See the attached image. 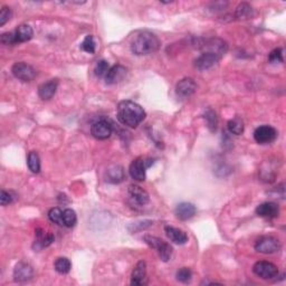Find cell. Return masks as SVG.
I'll list each match as a JSON object with an SVG mask.
<instances>
[{"label": "cell", "instance_id": "f546056e", "mask_svg": "<svg viewBox=\"0 0 286 286\" xmlns=\"http://www.w3.org/2000/svg\"><path fill=\"white\" fill-rule=\"evenodd\" d=\"M204 119H206V121H207V125L209 127V130H210L211 132L216 131L217 124H218V119H217L216 113L211 110H208L206 114H204Z\"/></svg>", "mask_w": 286, "mask_h": 286}, {"label": "cell", "instance_id": "ba28073f", "mask_svg": "<svg viewBox=\"0 0 286 286\" xmlns=\"http://www.w3.org/2000/svg\"><path fill=\"white\" fill-rule=\"evenodd\" d=\"M113 132V126L106 120H99L91 125V134L97 140L109 139Z\"/></svg>", "mask_w": 286, "mask_h": 286}, {"label": "cell", "instance_id": "d6a6232c", "mask_svg": "<svg viewBox=\"0 0 286 286\" xmlns=\"http://www.w3.org/2000/svg\"><path fill=\"white\" fill-rule=\"evenodd\" d=\"M152 225V221L151 220H144V221H138V223H134V224H132L130 227H129V230L130 232L133 234V233H138V232H141L142 229H146L148 228L149 226H151Z\"/></svg>", "mask_w": 286, "mask_h": 286}, {"label": "cell", "instance_id": "6da1fadb", "mask_svg": "<svg viewBox=\"0 0 286 286\" xmlns=\"http://www.w3.org/2000/svg\"><path fill=\"white\" fill-rule=\"evenodd\" d=\"M146 117V111L135 102L125 100L118 104V120L123 125L136 127L144 121Z\"/></svg>", "mask_w": 286, "mask_h": 286}, {"label": "cell", "instance_id": "4dcf8cb0", "mask_svg": "<svg viewBox=\"0 0 286 286\" xmlns=\"http://www.w3.org/2000/svg\"><path fill=\"white\" fill-rule=\"evenodd\" d=\"M110 70L109 63L104 61V59H101L96 63L95 68H94V72H95V75L97 78H105V75L108 74V72Z\"/></svg>", "mask_w": 286, "mask_h": 286}, {"label": "cell", "instance_id": "8992f818", "mask_svg": "<svg viewBox=\"0 0 286 286\" xmlns=\"http://www.w3.org/2000/svg\"><path fill=\"white\" fill-rule=\"evenodd\" d=\"M11 73L16 79L23 81V82H31L36 78L35 68L24 62L15 63L11 67Z\"/></svg>", "mask_w": 286, "mask_h": 286}, {"label": "cell", "instance_id": "30bf717a", "mask_svg": "<svg viewBox=\"0 0 286 286\" xmlns=\"http://www.w3.org/2000/svg\"><path fill=\"white\" fill-rule=\"evenodd\" d=\"M147 163L143 158H136L131 162L129 172L132 179L136 181H144L146 180V171H147Z\"/></svg>", "mask_w": 286, "mask_h": 286}, {"label": "cell", "instance_id": "2e32d148", "mask_svg": "<svg viewBox=\"0 0 286 286\" xmlns=\"http://www.w3.org/2000/svg\"><path fill=\"white\" fill-rule=\"evenodd\" d=\"M58 87V81L57 80H50L48 82L42 83L40 87H38V96L41 100L48 101L53 99L55 94H56Z\"/></svg>", "mask_w": 286, "mask_h": 286}, {"label": "cell", "instance_id": "d6986e66", "mask_svg": "<svg viewBox=\"0 0 286 286\" xmlns=\"http://www.w3.org/2000/svg\"><path fill=\"white\" fill-rule=\"evenodd\" d=\"M164 232L169 240L174 243V244L183 245L188 242V235L181 229L172 227V226H165Z\"/></svg>", "mask_w": 286, "mask_h": 286}, {"label": "cell", "instance_id": "484cf974", "mask_svg": "<svg viewBox=\"0 0 286 286\" xmlns=\"http://www.w3.org/2000/svg\"><path fill=\"white\" fill-rule=\"evenodd\" d=\"M27 164H28L29 170H31L32 172L38 173L41 171V159L37 152L32 151L31 153H29L27 158Z\"/></svg>", "mask_w": 286, "mask_h": 286}, {"label": "cell", "instance_id": "e575fe53", "mask_svg": "<svg viewBox=\"0 0 286 286\" xmlns=\"http://www.w3.org/2000/svg\"><path fill=\"white\" fill-rule=\"evenodd\" d=\"M11 18V9L9 7L3 6L0 11V26H3Z\"/></svg>", "mask_w": 286, "mask_h": 286}, {"label": "cell", "instance_id": "4fadbf2b", "mask_svg": "<svg viewBox=\"0 0 286 286\" xmlns=\"http://www.w3.org/2000/svg\"><path fill=\"white\" fill-rule=\"evenodd\" d=\"M256 215L264 218H276L280 215V207L275 203H263L256 208Z\"/></svg>", "mask_w": 286, "mask_h": 286}, {"label": "cell", "instance_id": "277c9868", "mask_svg": "<svg viewBox=\"0 0 286 286\" xmlns=\"http://www.w3.org/2000/svg\"><path fill=\"white\" fill-rule=\"evenodd\" d=\"M281 248V242L276 237L273 236H263L258 238L255 243V249L262 254L271 255L279 253Z\"/></svg>", "mask_w": 286, "mask_h": 286}, {"label": "cell", "instance_id": "8fae6325", "mask_svg": "<svg viewBox=\"0 0 286 286\" xmlns=\"http://www.w3.org/2000/svg\"><path fill=\"white\" fill-rule=\"evenodd\" d=\"M147 284V264L144 260H140L133 268L131 275V285L141 286Z\"/></svg>", "mask_w": 286, "mask_h": 286}, {"label": "cell", "instance_id": "44dd1931", "mask_svg": "<svg viewBox=\"0 0 286 286\" xmlns=\"http://www.w3.org/2000/svg\"><path fill=\"white\" fill-rule=\"evenodd\" d=\"M124 177V170L119 164L111 165L105 172V180L110 183H120L123 181Z\"/></svg>", "mask_w": 286, "mask_h": 286}, {"label": "cell", "instance_id": "7a4b0ae2", "mask_svg": "<svg viewBox=\"0 0 286 286\" xmlns=\"http://www.w3.org/2000/svg\"><path fill=\"white\" fill-rule=\"evenodd\" d=\"M161 41L157 35L150 32H141L136 34L131 41V52L134 55H150L158 52Z\"/></svg>", "mask_w": 286, "mask_h": 286}, {"label": "cell", "instance_id": "4316f807", "mask_svg": "<svg viewBox=\"0 0 286 286\" xmlns=\"http://www.w3.org/2000/svg\"><path fill=\"white\" fill-rule=\"evenodd\" d=\"M63 223L64 226H66L68 228L74 227L76 225V223H78V216H76V212L73 209L67 208L63 211Z\"/></svg>", "mask_w": 286, "mask_h": 286}, {"label": "cell", "instance_id": "cb8c5ba5", "mask_svg": "<svg viewBox=\"0 0 286 286\" xmlns=\"http://www.w3.org/2000/svg\"><path fill=\"white\" fill-rule=\"evenodd\" d=\"M227 126H228V130H229L230 133L235 134V135L243 134V132H244V129H245L244 122H243L242 119L238 118V117L232 119V120H229L227 123Z\"/></svg>", "mask_w": 286, "mask_h": 286}, {"label": "cell", "instance_id": "d4e9b609", "mask_svg": "<svg viewBox=\"0 0 286 286\" xmlns=\"http://www.w3.org/2000/svg\"><path fill=\"white\" fill-rule=\"evenodd\" d=\"M54 267L59 274H67V273H70L72 268V263L71 260L66 257H58L55 260Z\"/></svg>", "mask_w": 286, "mask_h": 286}, {"label": "cell", "instance_id": "836d02e7", "mask_svg": "<svg viewBox=\"0 0 286 286\" xmlns=\"http://www.w3.org/2000/svg\"><path fill=\"white\" fill-rule=\"evenodd\" d=\"M268 59H270L271 63H283L284 62L283 49H282V48L274 49L270 54V56H268Z\"/></svg>", "mask_w": 286, "mask_h": 286}, {"label": "cell", "instance_id": "9a60e30c", "mask_svg": "<svg viewBox=\"0 0 286 286\" xmlns=\"http://www.w3.org/2000/svg\"><path fill=\"white\" fill-rule=\"evenodd\" d=\"M197 89V84L195 83V81L193 79H183L181 81H179V83L176 86V92L179 96L181 97H189L193 95Z\"/></svg>", "mask_w": 286, "mask_h": 286}, {"label": "cell", "instance_id": "5b68a950", "mask_svg": "<svg viewBox=\"0 0 286 286\" xmlns=\"http://www.w3.org/2000/svg\"><path fill=\"white\" fill-rule=\"evenodd\" d=\"M253 272L256 276L263 280H273L279 275V268L275 264L266 262V260H259V262L255 263Z\"/></svg>", "mask_w": 286, "mask_h": 286}, {"label": "cell", "instance_id": "5bb4252c", "mask_svg": "<svg viewBox=\"0 0 286 286\" xmlns=\"http://www.w3.org/2000/svg\"><path fill=\"white\" fill-rule=\"evenodd\" d=\"M34 270L27 263L20 262L14 268V280L16 282H27L33 277Z\"/></svg>", "mask_w": 286, "mask_h": 286}, {"label": "cell", "instance_id": "83f0119b", "mask_svg": "<svg viewBox=\"0 0 286 286\" xmlns=\"http://www.w3.org/2000/svg\"><path fill=\"white\" fill-rule=\"evenodd\" d=\"M81 48H82L84 52L89 53V54L95 53L96 44H95V41H94V37L92 35H87L86 37H85L83 42L81 44Z\"/></svg>", "mask_w": 286, "mask_h": 286}, {"label": "cell", "instance_id": "1f68e13d", "mask_svg": "<svg viewBox=\"0 0 286 286\" xmlns=\"http://www.w3.org/2000/svg\"><path fill=\"white\" fill-rule=\"evenodd\" d=\"M176 277H177V280L179 282H181V283H188V282L191 281V277H193V273H191L190 268L182 267L177 272Z\"/></svg>", "mask_w": 286, "mask_h": 286}, {"label": "cell", "instance_id": "3957f363", "mask_svg": "<svg viewBox=\"0 0 286 286\" xmlns=\"http://www.w3.org/2000/svg\"><path fill=\"white\" fill-rule=\"evenodd\" d=\"M143 241L150 248L157 250V253L159 255L162 262H168V260L171 258L172 247L166 242L162 241L161 238L151 236V235H146V236L143 237Z\"/></svg>", "mask_w": 286, "mask_h": 286}, {"label": "cell", "instance_id": "f1b7e54d", "mask_svg": "<svg viewBox=\"0 0 286 286\" xmlns=\"http://www.w3.org/2000/svg\"><path fill=\"white\" fill-rule=\"evenodd\" d=\"M48 218L54 224H57L59 226H63V211L58 207L52 208L48 211Z\"/></svg>", "mask_w": 286, "mask_h": 286}, {"label": "cell", "instance_id": "ffe728a7", "mask_svg": "<svg viewBox=\"0 0 286 286\" xmlns=\"http://www.w3.org/2000/svg\"><path fill=\"white\" fill-rule=\"evenodd\" d=\"M126 74V68L122 65H114L111 67L108 74L105 75V83L109 85H112L115 83H119L123 80Z\"/></svg>", "mask_w": 286, "mask_h": 286}, {"label": "cell", "instance_id": "7402d4cb", "mask_svg": "<svg viewBox=\"0 0 286 286\" xmlns=\"http://www.w3.org/2000/svg\"><path fill=\"white\" fill-rule=\"evenodd\" d=\"M15 37L17 44H20V42H26L28 41H31L34 36V31L33 28L27 24L19 25L15 31Z\"/></svg>", "mask_w": 286, "mask_h": 286}, {"label": "cell", "instance_id": "e0dca14e", "mask_svg": "<svg viewBox=\"0 0 286 286\" xmlns=\"http://www.w3.org/2000/svg\"><path fill=\"white\" fill-rule=\"evenodd\" d=\"M35 236H36V240H35V243H34V246H33L34 249L41 250L42 248H46V247L52 245L53 242H54L53 235L47 234L41 228H37L35 230Z\"/></svg>", "mask_w": 286, "mask_h": 286}, {"label": "cell", "instance_id": "7c38bea8", "mask_svg": "<svg viewBox=\"0 0 286 286\" xmlns=\"http://www.w3.org/2000/svg\"><path fill=\"white\" fill-rule=\"evenodd\" d=\"M127 193H129L132 202L139 204V206H144V204H147L149 203V200H150V196H149L147 191L140 186L131 185L129 187Z\"/></svg>", "mask_w": 286, "mask_h": 286}, {"label": "cell", "instance_id": "8d00e7d4", "mask_svg": "<svg viewBox=\"0 0 286 286\" xmlns=\"http://www.w3.org/2000/svg\"><path fill=\"white\" fill-rule=\"evenodd\" d=\"M12 202H14L12 195L5 190H1V193H0V204H1V206H7V204H11Z\"/></svg>", "mask_w": 286, "mask_h": 286}, {"label": "cell", "instance_id": "ac0fdd59", "mask_svg": "<svg viewBox=\"0 0 286 286\" xmlns=\"http://www.w3.org/2000/svg\"><path fill=\"white\" fill-rule=\"evenodd\" d=\"M197 209L190 203H181L174 209V215L178 219L180 220H188L196 215Z\"/></svg>", "mask_w": 286, "mask_h": 286}, {"label": "cell", "instance_id": "9c48e42d", "mask_svg": "<svg viewBox=\"0 0 286 286\" xmlns=\"http://www.w3.org/2000/svg\"><path fill=\"white\" fill-rule=\"evenodd\" d=\"M220 56L211 52H204L195 61V66L199 71H206L215 66L220 61Z\"/></svg>", "mask_w": 286, "mask_h": 286}, {"label": "cell", "instance_id": "603a6c76", "mask_svg": "<svg viewBox=\"0 0 286 286\" xmlns=\"http://www.w3.org/2000/svg\"><path fill=\"white\" fill-rule=\"evenodd\" d=\"M235 16L238 19H249L254 16V9L249 3L242 2L241 5H238L235 11Z\"/></svg>", "mask_w": 286, "mask_h": 286}, {"label": "cell", "instance_id": "d590c367", "mask_svg": "<svg viewBox=\"0 0 286 286\" xmlns=\"http://www.w3.org/2000/svg\"><path fill=\"white\" fill-rule=\"evenodd\" d=\"M0 40H1V42L3 45H16L17 44L14 32L2 34L1 37H0Z\"/></svg>", "mask_w": 286, "mask_h": 286}, {"label": "cell", "instance_id": "52a82bcc", "mask_svg": "<svg viewBox=\"0 0 286 286\" xmlns=\"http://www.w3.org/2000/svg\"><path fill=\"white\" fill-rule=\"evenodd\" d=\"M277 131L271 125H262L254 132V139L259 144H268L275 141Z\"/></svg>", "mask_w": 286, "mask_h": 286}]
</instances>
